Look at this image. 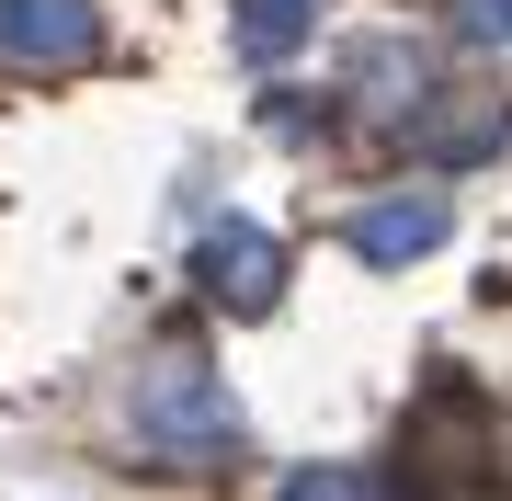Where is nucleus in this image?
I'll return each mask as SVG.
<instances>
[{"mask_svg":"<svg viewBox=\"0 0 512 501\" xmlns=\"http://www.w3.org/2000/svg\"><path fill=\"white\" fill-rule=\"evenodd\" d=\"M274 501H387V490L365 479V467H296V479H285Z\"/></svg>","mask_w":512,"mask_h":501,"instance_id":"nucleus-8","label":"nucleus"},{"mask_svg":"<svg viewBox=\"0 0 512 501\" xmlns=\"http://www.w3.org/2000/svg\"><path fill=\"white\" fill-rule=\"evenodd\" d=\"M399 137H410L421 171H478V160L512 149V103L501 92H421V114H410Z\"/></svg>","mask_w":512,"mask_h":501,"instance_id":"nucleus-3","label":"nucleus"},{"mask_svg":"<svg viewBox=\"0 0 512 501\" xmlns=\"http://www.w3.org/2000/svg\"><path fill=\"white\" fill-rule=\"evenodd\" d=\"M456 46H512V0H456Z\"/></svg>","mask_w":512,"mask_h":501,"instance_id":"nucleus-9","label":"nucleus"},{"mask_svg":"<svg viewBox=\"0 0 512 501\" xmlns=\"http://www.w3.org/2000/svg\"><path fill=\"white\" fill-rule=\"evenodd\" d=\"M342 92H353V114H376V126H410L421 92H433V69H421V46H410V35H353Z\"/></svg>","mask_w":512,"mask_h":501,"instance_id":"nucleus-6","label":"nucleus"},{"mask_svg":"<svg viewBox=\"0 0 512 501\" xmlns=\"http://www.w3.org/2000/svg\"><path fill=\"white\" fill-rule=\"evenodd\" d=\"M126 422H137V445L160 456V467H228L239 456V399H228V376L205 365L194 342H160L137 365Z\"/></svg>","mask_w":512,"mask_h":501,"instance_id":"nucleus-1","label":"nucleus"},{"mask_svg":"<svg viewBox=\"0 0 512 501\" xmlns=\"http://www.w3.org/2000/svg\"><path fill=\"white\" fill-rule=\"evenodd\" d=\"M444 228H456V205L444 194H376V205H353V262H376V274H399V262L421 251H444Z\"/></svg>","mask_w":512,"mask_h":501,"instance_id":"nucleus-5","label":"nucleus"},{"mask_svg":"<svg viewBox=\"0 0 512 501\" xmlns=\"http://www.w3.org/2000/svg\"><path fill=\"white\" fill-rule=\"evenodd\" d=\"M0 57L12 69H92L103 57V12L92 0H0Z\"/></svg>","mask_w":512,"mask_h":501,"instance_id":"nucleus-4","label":"nucleus"},{"mask_svg":"<svg viewBox=\"0 0 512 501\" xmlns=\"http://www.w3.org/2000/svg\"><path fill=\"white\" fill-rule=\"evenodd\" d=\"M308 23H319V0H239V46L251 57H296Z\"/></svg>","mask_w":512,"mask_h":501,"instance_id":"nucleus-7","label":"nucleus"},{"mask_svg":"<svg viewBox=\"0 0 512 501\" xmlns=\"http://www.w3.org/2000/svg\"><path fill=\"white\" fill-rule=\"evenodd\" d=\"M194 285H205L228 319H262V308L285 297V240L251 228V217H217V228L194 240Z\"/></svg>","mask_w":512,"mask_h":501,"instance_id":"nucleus-2","label":"nucleus"}]
</instances>
